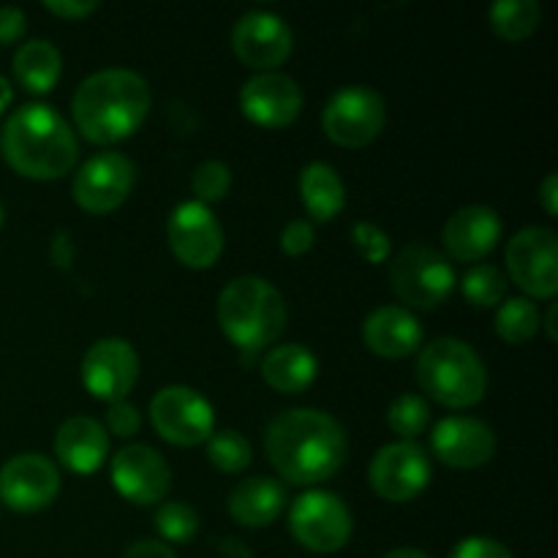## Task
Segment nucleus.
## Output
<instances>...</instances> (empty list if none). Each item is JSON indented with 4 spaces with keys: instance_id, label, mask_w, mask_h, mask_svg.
Returning a JSON list of instances; mask_svg holds the SVG:
<instances>
[{
    "instance_id": "obj_12",
    "label": "nucleus",
    "mask_w": 558,
    "mask_h": 558,
    "mask_svg": "<svg viewBox=\"0 0 558 558\" xmlns=\"http://www.w3.org/2000/svg\"><path fill=\"white\" fill-rule=\"evenodd\" d=\"M371 488L392 505L417 499L430 483V458L417 441H392L374 456L368 469Z\"/></svg>"
},
{
    "instance_id": "obj_3",
    "label": "nucleus",
    "mask_w": 558,
    "mask_h": 558,
    "mask_svg": "<svg viewBox=\"0 0 558 558\" xmlns=\"http://www.w3.org/2000/svg\"><path fill=\"white\" fill-rule=\"evenodd\" d=\"M0 153L27 180H60L76 167V134L49 104L14 109L0 131Z\"/></svg>"
},
{
    "instance_id": "obj_35",
    "label": "nucleus",
    "mask_w": 558,
    "mask_h": 558,
    "mask_svg": "<svg viewBox=\"0 0 558 558\" xmlns=\"http://www.w3.org/2000/svg\"><path fill=\"white\" fill-rule=\"evenodd\" d=\"M140 428H142V414L134 403H129V401L109 403L107 425H104V430H107V434L120 436V439H131V436L140 434Z\"/></svg>"
},
{
    "instance_id": "obj_10",
    "label": "nucleus",
    "mask_w": 558,
    "mask_h": 558,
    "mask_svg": "<svg viewBox=\"0 0 558 558\" xmlns=\"http://www.w3.org/2000/svg\"><path fill=\"white\" fill-rule=\"evenodd\" d=\"M507 270L529 298L554 300L558 292V238L554 229H521L507 243Z\"/></svg>"
},
{
    "instance_id": "obj_34",
    "label": "nucleus",
    "mask_w": 558,
    "mask_h": 558,
    "mask_svg": "<svg viewBox=\"0 0 558 558\" xmlns=\"http://www.w3.org/2000/svg\"><path fill=\"white\" fill-rule=\"evenodd\" d=\"M352 243L357 248V254L363 256L368 265H381V262L390 259V238H387L385 229H379L371 221H357L352 227Z\"/></svg>"
},
{
    "instance_id": "obj_8",
    "label": "nucleus",
    "mask_w": 558,
    "mask_h": 558,
    "mask_svg": "<svg viewBox=\"0 0 558 558\" xmlns=\"http://www.w3.org/2000/svg\"><path fill=\"white\" fill-rule=\"evenodd\" d=\"M352 512L330 490H308L289 510V532L311 554H336L352 539Z\"/></svg>"
},
{
    "instance_id": "obj_26",
    "label": "nucleus",
    "mask_w": 558,
    "mask_h": 558,
    "mask_svg": "<svg viewBox=\"0 0 558 558\" xmlns=\"http://www.w3.org/2000/svg\"><path fill=\"white\" fill-rule=\"evenodd\" d=\"M11 69H14V80L27 93L44 96V93H49L58 85L60 71H63V58H60L54 44L44 41V38H33V41H25L16 49Z\"/></svg>"
},
{
    "instance_id": "obj_32",
    "label": "nucleus",
    "mask_w": 558,
    "mask_h": 558,
    "mask_svg": "<svg viewBox=\"0 0 558 558\" xmlns=\"http://www.w3.org/2000/svg\"><path fill=\"white\" fill-rule=\"evenodd\" d=\"M156 532L161 534L163 543H191L199 532V515L185 501H163L156 512Z\"/></svg>"
},
{
    "instance_id": "obj_28",
    "label": "nucleus",
    "mask_w": 558,
    "mask_h": 558,
    "mask_svg": "<svg viewBox=\"0 0 558 558\" xmlns=\"http://www.w3.org/2000/svg\"><path fill=\"white\" fill-rule=\"evenodd\" d=\"M537 305L529 298H510L496 308V332L507 343H526L537 336L539 330Z\"/></svg>"
},
{
    "instance_id": "obj_43",
    "label": "nucleus",
    "mask_w": 558,
    "mask_h": 558,
    "mask_svg": "<svg viewBox=\"0 0 558 558\" xmlns=\"http://www.w3.org/2000/svg\"><path fill=\"white\" fill-rule=\"evenodd\" d=\"M218 550H221L227 558H254L248 548H245V543H240V539H221L218 543Z\"/></svg>"
},
{
    "instance_id": "obj_46",
    "label": "nucleus",
    "mask_w": 558,
    "mask_h": 558,
    "mask_svg": "<svg viewBox=\"0 0 558 558\" xmlns=\"http://www.w3.org/2000/svg\"><path fill=\"white\" fill-rule=\"evenodd\" d=\"M556 316H558V305H550L548 311V322H545V330H548L550 341H558V332H556Z\"/></svg>"
},
{
    "instance_id": "obj_30",
    "label": "nucleus",
    "mask_w": 558,
    "mask_h": 558,
    "mask_svg": "<svg viewBox=\"0 0 558 558\" xmlns=\"http://www.w3.org/2000/svg\"><path fill=\"white\" fill-rule=\"evenodd\" d=\"M387 425L401 441H414L423 436L430 425V407L423 396L414 392H403L387 409Z\"/></svg>"
},
{
    "instance_id": "obj_24",
    "label": "nucleus",
    "mask_w": 558,
    "mask_h": 558,
    "mask_svg": "<svg viewBox=\"0 0 558 558\" xmlns=\"http://www.w3.org/2000/svg\"><path fill=\"white\" fill-rule=\"evenodd\" d=\"M316 374H319V360L303 343H283V347L270 349L262 360V376L267 387L283 396H298L308 390L316 381Z\"/></svg>"
},
{
    "instance_id": "obj_4",
    "label": "nucleus",
    "mask_w": 558,
    "mask_h": 558,
    "mask_svg": "<svg viewBox=\"0 0 558 558\" xmlns=\"http://www.w3.org/2000/svg\"><path fill=\"white\" fill-rule=\"evenodd\" d=\"M218 325L240 352L272 347L287 327L283 294L262 276H240L218 294Z\"/></svg>"
},
{
    "instance_id": "obj_31",
    "label": "nucleus",
    "mask_w": 558,
    "mask_h": 558,
    "mask_svg": "<svg viewBox=\"0 0 558 558\" xmlns=\"http://www.w3.org/2000/svg\"><path fill=\"white\" fill-rule=\"evenodd\" d=\"M205 445L210 463L223 474L245 472L251 466V458H254L248 439L240 430H218Z\"/></svg>"
},
{
    "instance_id": "obj_40",
    "label": "nucleus",
    "mask_w": 558,
    "mask_h": 558,
    "mask_svg": "<svg viewBox=\"0 0 558 558\" xmlns=\"http://www.w3.org/2000/svg\"><path fill=\"white\" fill-rule=\"evenodd\" d=\"M123 558H178V554L161 539H140V543L129 545Z\"/></svg>"
},
{
    "instance_id": "obj_39",
    "label": "nucleus",
    "mask_w": 558,
    "mask_h": 558,
    "mask_svg": "<svg viewBox=\"0 0 558 558\" xmlns=\"http://www.w3.org/2000/svg\"><path fill=\"white\" fill-rule=\"evenodd\" d=\"M44 9L65 22H80V20H87L90 14H96L98 3L96 0H47Z\"/></svg>"
},
{
    "instance_id": "obj_7",
    "label": "nucleus",
    "mask_w": 558,
    "mask_h": 558,
    "mask_svg": "<svg viewBox=\"0 0 558 558\" xmlns=\"http://www.w3.org/2000/svg\"><path fill=\"white\" fill-rule=\"evenodd\" d=\"M387 104L374 87L347 85L330 96L322 112L327 140L347 150L371 145L385 131Z\"/></svg>"
},
{
    "instance_id": "obj_33",
    "label": "nucleus",
    "mask_w": 558,
    "mask_h": 558,
    "mask_svg": "<svg viewBox=\"0 0 558 558\" xmlns=\"http://www.w3.org/2000/svg\"><path fill=\"white\" fill-rule=\"evenodd\" d=\"M232 189V169L223 161H205L194 169V178H191V191H194L199 205H216Z\"/></svg>"
},
{
    "instance_id": "obj_20",
    "label": "nucleus",
    "mask_w": 558,
    "mask_h": 558,
    "mask_svg": "<svg viewBox=\"0 0 558 558\" xmlns=\"http://www.w3.org/2000/svg\"><path fill=\"white\" fill-rule=\"evenodd\" d=\"M501 240V218L499 213L485 205L461 207L447 218L441 229V243L445 251L456 262H483L494 254Z\"/></svg>"
},
{
    "instance_id": "obj_6",
    "label": "nucleus",
    "mask_w": 558,
    "mask_h": 558,
    "mask_svg": "<svg viewBox=\"0 0 558 558\" xmlns=\"http://www.w3.org/2000/svg\"><path fill=\"white\" fill-rule=\"evenodd\" d=\"M390 283L403 305L417 311H434L456 289V270L441 251L414 243L398 251L390 265Z\"/></svg>"
},
{
    "instance_id": "obj_15",
    "label": "nucleus",
    "mask_w": 558,
    "mask_h": 558,
    "mask_svg": "<svg viewBox=\"0 0 558 558\" xmlns=\"http://www.w3.org/2000/svg\"><path fill=\"white\" fill-rule=\"evenodd\" d=\"M80 376L96 401H125L140 379V354L123 338H101L82 357Z\"/></svg>"
},
{
    "instance_id": "obj_5",
    "label": "nucleus",
    "mask_w": 558,
    "mask_h": 558,
    "mask_svg": "<svg viewBox=\"0 0 558 558\" xmlns=\"http://www.w3.org/2000/svg\"><path fill=\"white\" fill-rule=\"evenodd\" d=\"M417 381L430 401L447 409H472L488 392L483 357L458 338H436L420 349Z\"/></svg>"
},
{
    "instance_id": "obj_47",
    "label": "nucleus",
    "mask_w": 558,
    "mask_h": 558,
    "mask_svg": "<svg viewBox=\"0 0 558 558\" xmlns=\"http://www.w3.org/2000/svg\"><path fill=\"white\" fill-rule=\"evenodd\" d=\"M3 221H5V210H3V205H0V227H3Z\"/></svg>"
},
{
    "instance_id": "obj_18",
    "label": "nucleus",
    "mask_w": 558,
    "mask_h": 558,
    "mask_svg": "<svg viewBox=\"0 0 558 558\" xmlns=\"http://www.w3.org/2000/svg\"><path fill=\"white\" fill-rule=\"evenodd\" d=\"M240 109L259 129H287L303 112V90L281 71L254 74L240 90Z\"/></svg>"
},
{
    "instance_id": "obj_42",
    "label": "nucleus",
    "mask_w": 558,
    "mask_h": 558,
    "mask_svg": "<svg viewBox=\"0 0 558 558\" xmlns=\"http://www.w3.org/2000/svg\"><path fill=\"white\" fill-rule=\"evenodd\" d=\"M539 205H543V210L548 213L550 218L558 216V178L554 172L548 174V178L543 180V185H539Z\"/></svg>"
},
{
    "instance_id": "obj_2",
    "label": "nucleus",
    "mask_w": 558,
    "mask_h": 558,
    "mask_svg": "<svg viewBox=\"0 0 558 558\" xmlns=\"http://www.w3.org/2000/svg\"><path fill=\"white\" fill-rule=\"evenodd\" d=\"M150 112V87L131 69H104L87 76L71 98V118L93 145H114L140 131Z\"/></svg>"
},
{
    "instance_id": "obj_25",
    "label": "nucleus",
    "mask_w": 558,
    "mask_h": 558,
    "mask_svg": "<svg viewBox=\"0 0 558 558\" xmlns=\"http://www.w3.org/2000/svg\"><path fill=\"white\" fill-rule=\"evenodd\" d=\"M300 196H303L305 213L319 223L332 221L347 207V189H343L341 174L325 161H314L303 169Z\"/></svg>"
},
{
    "instance_id": "obj_17",
    "label": "nucleus",
    "mask_w": 558,
    "mask_h": 558,
    "mask_svg": "<svg viewBox=\"0 0 558 558\" xmlns=\"http://www.w3.org/2000/svg\"><path fill=\"white\" fill-rule=\"evenodd\" d=\"M112 485L125 501L150 507L167 499L172 488V472L158 450L147 445H125L112 458Z\"/></svg>"
},
{
    "instance_id": "obj_36",
    "label": "nucleus",
    "mask_w": 558,
    "mask_h": 558,
    "mask_svg": "<svg viewBox=\"0 0 558 558\" xmlns=\"http://www.w3.org/2000/svg\"><path fill=\"white\" fill-rule=\"evenodd\" d=\"M314 223L305 221V218H294V221H289L287 227H283L281 232V251L287 256H305L311 248H314Z\"/></svg>"
},
{
    "instance_id": "obj_22",
    "label": "nucleus",
    "mask_w": 558,
    "mask_h": 558,
    "mask_svg": "<svg viewBox=\"0 0 558 558\" xmlns=\"http://www.w3.org/2000/svg\"><path fill=\"white\" fill-rule=\"evenodd\" d=\"M54 458L74 474H93L109 456V434L87 414L69 417L54 434Z\"/></svg>"
},
{
    "instance_id": "obj_11",
    "label": "nucleus",
    "mask_w": 558,
    "mask_h": 558,
    "mask_svg": "<svg viewBox=\"0 0 558 558\" xmlns=\"http://www.w3.org/2000/svg\"><path fill=\"white\" fill-rule=\"evenodd\" d=\"M136 183V167L129 156L123 153H96L87 158L74 174L71 183V196H74L76 207L93 216H107V213L118 210L129 194L134 191Z\"/></svg>"
},
{
    "instance_id": "obj_16",
    "label": "nucleus",
    "mask_w": 558,
    "mask_h": 558,
    "mask_svg": "<svg viewBox=\"0 0 558 558\" xmlns=\"http://www.w3.org/2000/svg\"><path fill=\"white\" fill-rule=\"evenodd\" d=\"M60 472L49 458L22 452L0 466V501L14 512H41L58 499Z\"/></svg>"
},
{
    "instance_id": "obj_45",
    "label": "nucleus",
    "mask_w": 558,
    "mask_h": 558,
    "mask_svg": "<svg viewBox=\"0 0 558 558\" xmlns=\"http://www.w3.org/2000/svg\"><path fill=\"white\" fill-rule=\"evenodd\" d=\"M385 558H430V556L423 554V550H417V548H396V550H390Z\"/></svg>"
},
{
    "instance_id": "obj_38",
    "label": "nucleus",
    "mask_w": 558,
    "mask_h": 558,
    "mask_svg": "<svg viewBox=\"0 0 558 558\" xmlns=\"http://www.w3.org/2000/svg\"><path fill=\"white\" fill-rule=\"evenodd\" d=\"M27 31V16L25 11L16 5H3L0 9V47H11L20 41Z\"/></svg>"
},
{
    "instance_id": "obj_9",
    "label": "nucleus",
    "mask_w": 558,
    "mask_h": 558,
    "mask_svg": "<svg viewBox=\"0 0 558 558\" xmlns=\"http://www.w3.org/2000/svg\"><path fill=\"white\" fill-rule=\"evenodd\" d=\"M150 423L163 441L174 447H199L216 434L213 403L194 387H163L150 401Z\"/></svg>"
},
{
    "instance_id": "obj_21",
    "label": "nucleus",
    "mask_w": 558,
    "mask_h": 558,
    "mask_svg": "<svg viewBox=\"0 0 558 558\" xmlns=\"http://www.w3.org/2000/svg\"><path fill=\"white\" fill-rule=\"evenodd\" d=\"M363 341L376 357L403 360L423 349V327L403 305H381L363 322Z\"/></svg>"
},
{
    "instance_id": "obj_19",
    "label": "nucleus",
    "mask_w": 558,
    "mask_h": 558,
    "mask_svg": "<svg viewBox=\"0 0 558 558\" xmlns=\"http://www.w3.org/2000/svg\"><path fill=\"white\" fill-rule=\"evenodd\" d=\"M430 450L450 469H480L494 458L496 434L474 417H445L430 434Z\"/></svg>"
},
{
    "instance_id": "obj_41",
    "label": "nucleus",
    "mask_w": 558,
    "mask_h": 558,
    "mask_svg": "<svg viewBox=\"0 0 558 558\" xmlns=\"http://www.w3.org/2000/svg\"><path fill=\"white\" fill-rule=\"evenodd\" d=\"M52 262L60 270H69L71 262H74V245H71V238L65 232H58L52 238Z\"/></svg>"
},
{
    "instance_id": "obj_37",
    "label": "nucleus",
    "mask_w": 558,
    "mask_h": 558,
    "mask_svg": "<svg viewBox=\"0 0 558 558\" xmlns=\"http://www.w3.org/2000/svg\"><path fill=\"white\" fill-rule=\"evenodd\" d=\"M450 558H515L505 543L490 537H466L456 545Z\"/></svg>"
},
{
    "instance_id": "obj_14",
    "label": "nucleus",
    "mask_w": 558,
    "mask_h": 558,
    "mask_svg": "<svg viewBox=\"0 0 558 558\" xmlns=\"http://www.w3.org/2000/svg\"><path fill=\"white\" fill-rule=\"evenodd\" d=\"M167 240L174 259L191 270H207L223 254V229L216 213L199 202L174 207L167 223Z\"/></svg>"
},
{
    "instance_id": "obj_23",
    "label": "nucleus",
    "mask_w": 558,
    "mask_h": 558,
    "mask_svg": "<svg viewBox=\"0 0 558 558\" xmlns=\"http://www.w3.org/2000/svg\"><path fill=\"white\" fill-rule=\"evenodd\" d=\"M287 507V488L272 477L240 480L229 494V515L245 529H265Z\"/></svg>"
},
{
    "instance_id": "obj_1",
    "label": "nucleus",
    "mask_w": 558,
    "mask_h": 558,
    "mask_svg": "<svg viewBox=\"0 0 558 558\" xmlns=\"http://www.w3.org/2000/svg\"><path fill=\"white\" fill-rule=\"evenodd\" d=\"M265 450L287 483L319 485L341 472L349 445L341 423L327 412L289 409L267 425Z\"/></svg>"
},
{
    "instance_id": "obj_44",
    "label": "nucleus",
    "mask_w": 558,
    "mask_h": 558,
    "mask_svg": "<svg viewBox=\"0 0 558 558\" xmlns=\"http://www.w3.org/2000/svg\"><path fill=\"white\" fill-rule=\"evenodd\" d=\"M11 101H14V87H11V82L5 76H0V118H3Z\"/></svg>"
},
{
    "instance_id": "obj_29",
    "label": "nucleus",
    "mask_w": 558,
    "mask_h": 558,
    "mask_svg": "<svg viewBox=\"0 0 558 558\" xmlns=\"http://www.w3.org/2000/svg\"><path fill=\"white\" fill-rule=\"evenodd\" d=\"M461 292L474 308H499L507 300V278L496 265H474L463 276Z\"/></svg>"
},
{
    "instance_id": "obj_27",
    "label": "nucleus",
    "mask_w": 558,
    "mask_h": 558,
    "mask_svg": "<svg viewBox=\"0 0 558 558\" xmlns=\"http://www.w3.org/2000/svg\"><path fill=\"white\" fill-rule=\"evenodd\" d=\"M488 20L501 41L518 44L537 33L543 9H539L537 0H499V3L490 5Z\"/></svg>"
},
{
    "instance_id": "obj_13",
    "label": "nucleus",
    "mask_w": 558,
    "mask_h": 558,
    "mask_svg": "<svg viewBox=\"0 0 558 558\" xmlns=\"http://www.w3.org/2000/svg\"><path fill=\"white\" fill-rule=\"evenodd\" d=\"M292 27L272 11H248L232 27V52L245 69L256 74L276 71L292 58Z\"/></svg>"
}]
</instances>
